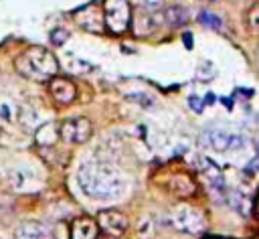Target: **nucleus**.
Here are the masks:
<instances>
[{
	"instance_id": "nucleus-5",
	"label": "nucleus",
	"mask_w": 259,
	"mask_h": 239,
	"mask_svg": "<svg viewBox=\"0 0 259 239\" xmlns=\"http://www.w3.org/2000/svg\"><path fill=\"white\" fill-rule=\"evenodd\" d=\"M93 134V126L85 115L67 117L59 124V138L69 144H85Z\"/></svg>"
},
{
	"instance_id": "nucleus-17",
	"label": "nucleus",
	"mask_w": 259,
	"mask_h": 239,
	"mask_svg": "<svg viewBox=\"0 0 259 239\" xmlns=\"http://www.w3.org/2000/svg\"><path fill=\"white\" fill-rule=\"evenodd\" d=\"M164 18L170 26H182L186 20H188V14L182 6H168L164 10Z\"/></svg>"
},
{
	"instance_id": "nucleus-26",
	"label": "nucleus",
	"mask_w": 259,
	"mask_h": 239,
	"mask_svg": "<svg viewBox=\"0 0 259 239\" xmlns=\"http://www.w3.org/2000/svg\"><path fill=\"white\" fill-rule=\"evenodd\" d=\"M212 2H214V0H212Z\"/></svg>"
},
{
	"instance_id": "nucleus-8",
	"label": "nucleus",
	"mask_w": 259,
	"mask_h": 239,
	"mask_svg": "<svg viewBox=\"0 0 259 239\" xmlns=\"http://www.w3.org/2000/svg\"><path fill=\"white\" fill-rule=\"evenodd\" d=\"M49 93L59 105H69L77 99V85L67 77H51L49 79Z\"/></svg>"
},
{
	"instance_id": "nucleus-23",
	"label": "nucleus",
	"mask_w": 259,
	"mask_h": 239,
	"mask_svg": "<svg viewBox=\"0 0 259 239\" xmlns=\"http://www.w3.org/2000/svg\"><path fill=\"white\" fill-rule=\"evenodd\" d=\"M144 4H148V6H156V4H160L162 0H142Z\"/></svg>"
},
{
	"instance_id": "nucleus-4",
	"label": "nucleus",
	"mask_w": 259,
	"mask_h": 239,
	"mask_svg": "<svg viewBox=\"0 0 259 239\" xmlns=\"http://www.w3.org/2000/svg\"><path fill=\"white\" fill-rule=\"evenodd\" d=\"M103 24L113 32L121 34L132 24V8L127 0H105L103 4Z\"/></svg>"
},
{
	"instance_id": "nucleus-3",
	"label": "nucleus",
	"mask_w": 259,
	"mask_h": 239,
	"mask_svg": "<svg viewBox=\"0 0 259 239\" xmlns=\"http://www.w3.org/2000/svg\"><path fill=\"white\" fill-rule=\"evenodd\" d=\"M168 223L180 231V233H188V235H198L204 227H206V217L200 209L192 207V205H176L170 209L168 213Z\"/></svg>"
},
{
	"instance_id": "nucleus-7",
	"label": "nucleus",
	"mask_w": 259,
	"mask_h": 239,
	"mask_svg": "<svg viewBox=\"0 0 259 239\" xmlns=\"http://www.w3.org/2000/svg\"><path fill=\"white\" fill-rule=\"evenodd\" d=\"M200 142L208 148H212L214 152H227V150H235V148H243L245 140L241 136L223 132V130H206L200 136Z\"/></svg>"
},
{
	"instance_id": "nucleus-21",
	"label": "nucleus",
	"mask_w": 259,
	"mask_h": 239,
	"mask_svg": "<svg viewBox=\"0 0 259 239\" xmlns=\"http://www.w3.org/2000/svg\"><path fill=\"white\" fill-rule=\"evenodd\" d=\"M188 103H190V107H192L194 111H202V101H200L198 97H190Z\"/></svg>"
},
{
	"instance_id": "nucleus-11",
	"label": "nucleus",
	"mask_w": 259,
	"mask_h": 239,
	"mask_svg": "<svg viewBox=\"0 0 259 239\" xmlns=\"http://www.w3.org/2000/svg\"><path fill=\"white\" fill-rule=\"evenodd\" d=\"M198 162H200V172L204 174L208 186H210L214 192L225 194V192H227V182H225V174H223V170H221L212 160H208V158H200Z\"/></svg>"
},
{
	"instance_id": "nucleus-22",
	"label": "nucleus",
	"mask_w": 259,
	"mask_h": 239,
	"mask_svg": "<svg viewBox=\"0 0 259 239\" xmlns=\"http://www.w3.org/2000/svg\"><path fill=\"white\" fill-rule=\"evenodd\" d=\"M184 45H186V49H192V38H190V32H184Z\"/></svg>"
},
{
	"instance_id": "nucleus-2",
	"label": "nucleus",
	"mask_w": 259,
	"mask_h": 239,
	"mask_svg": "<svg viewBox=\"0 0 259 239\" xmlns=\"http://www.w3.org/2000/svg\"><path fill=\"white\" fill-rule=\"evenodd\" d=\"M14 69L24 79L45 83L59 73V61L45 47H28L14 59Z\"/></svg>"
},
{
	"instance_id": "nucleus-6",
	"label": "nucleus",
	"mask_w": 259,
	"mask_h": 239,
	"mask_svg": "<svg viewBox=\"0 0 259 239\" xmlns=\"http://www.w3.org/2000/svg\"><path fill=\"white\" fill-rule=\"evenodd\" d=\"M95 223L99 227V233H103L107 237H121L130 227V219L117 209L99 211L95 217Z\"/></svg>"
},
{
	"instance_id": "nucleus-19",
	"label": "nucleus",
	"mask_w": 259,
	"mask_h": 239,
	"mask_svg": "<svg viewBox=\"0 0 259 239\" xmlns=\"http://www.w3.org/2000/svg\"><path fill=\"white\" fill-rule=\"evenodd\" d=\"M49 38H51V43H53L55 47H61V45L67 43V38H69V30H67V28H55V30H51Z\"/></svg>"
},
{
	"instance_id": "nucleus-18",
	"label": "nucleus",
	"mask_w": 259,
	"mask_h": 239,
	"mask_svg": "<svg viewBox=\"0 0 259 239\" xmlns=\"http://www.w3.org/2000/svg\"><path fill=\"white\" fill-rule=\"evenodd\" d=\"M198 20H200L204 26H210V28H217V30L223 26V20H221L214 12H208V10H202L200 16H198Z\"/></svg>"
},
{
	"instance_id": "nucleus-10",
	"label": "nucleus",
	"mask_w": 259,
	"mask_h": 239,
	"mask_svg": "<svg viewBox=\"0 0 259 239\" xmlns=\"http://www.w3.org/2000/svg\"><path fill=\"white\" fill-rule=\"evenodd\" d=\"M69 237L71 239H97L99 227L93 217H77L69 225Z\"/></svg>"
},
{
	"instance_id": "nucleus-20",
	"label": "nucleus",
	"mask_w": 259,
	"mask_h": 239,
	"mask_svg": "<svg viewBox=\"0 0 259 239\" xmlns=\"http://www.w3.org/2000/svg\"><path fill=\"white\" fill-rule=\"evenodd\" d=\"M249 28H251L253 32L257 30V6H253L251 12H249Z\"/></svg>"
},
{
	"instance_id": "nucleus-25",
	"label": "nucleus",
	"mask_w": 259,
	"mask_h": 239,
	"mask_svg": "<svg viewBox=\"0 0 259 239\" xmlns=\"http://www.w3.org/2000/svg\"><path fill=\"white\" fill-rule=\"evenodd\" d=\"M223 103H225L227 107H233V101H231V99H227V97H223Z\"/></svg>"
},
{
	"instance_id": "nucleus-16",
	"label": "nucleus",
	"mask_w": 259,
	"mask_h": 239,
	"mask_svg": "<svg viewBox=\"0 0 259 239\" xmlns=\"http://www.w3.org/2000/svg\"><path fill=\"white\" fill-rule=\"evenodd\" d=\"M32 172L30 170H10V174H8V184L14 188V190H20V192H30V180L34 178V176H30Z\"/></svg>"
},
{
	"instance_id": "nucleus-14",
	"label": "nucleus",
	"mask_w": 259,
	"mask_h": 239,
	"mask_svg": "<svg viewBox=\"0 0 259 239\" xmlns=\"http://www.w3.org/2000/svg\"><path fill=\"white\" fill-rule=\"evenodd\" d=\"M225 198H227L229 207L237 215H241V217H249V213L253 211V205H255L253 194H247L243 190H227L225 192Z\"/></svg>"
},
{
	"instance_id": "nucleus-1",
	"label": "nucleus",
	"mask_w": 259,
	"mask_h": 239,
	"mask_svg": "<svg viewBox=\"0 0 259 239\" xmlns=\"http://www.w3.org/2000/svg\"><path fill=\"white\" fill-rule=\"evenodd\" d=\"M77 182L83 194L95 201H113L127 190L125 174L105 160H85L77 170Z\"/></svg>"
},
{
	"instance_id": "nucleus-15",
	"label": "nucleus",
	"mask_w": 259,
	"mask_h": 239,
	"mask_svg": "<svg viewBox=\"0 0 259 239\" xmlns=\"http://www.w3.org/2000/svg\"><path fill=\"white\" fill-rule=\"evenodd\" d=\"M59 140H61L59 138V124H55V122L42 124L34 132V144L38 148H53Z\"/></svg>"
},
{
	"instance_id": "nucleus-24",
	"label": "nucleus",
	"mask_w": 259,
	"mask_h": 239,
	"mask_svg": "<svg viewBox=\"0 0 259 239\" xmlns=\"http://www.w3.org/2000/svg\"><path fill=\"white\" fill-rule=\"evenodd\" d=\"M204 101H206V103H212V101H214V95H212V93H208V95H206V99H204Z\"/></svg>"
},
{
	"instance_id": "nucleus-12",
	"label": "nucleus",
	"mask_w": 259,
	"mask_h": 239,
	"mask_svg": "<svg viewBox=\"0 0 259 239\" xmlns=\"http://www.w3.org/2000/svg\"><path fill=\"white\" fill-rule=\"evenodd\" d=\"M164 186H166L172 194L182 196V198L196 192V182H194L192 176L186 174V172H172V174L168 176V182H166Z\"/></svg>"
},
{
	"instance_id": "nucleus-9",
	"label": "nucleus",
	"mask_w": 259,
	"mask_h": 239,
	"mask_svg": "<svg viewBox=\"0 0 259 239\" xmlns=\"http://www.w3.org/2000/svg\"><path fill=\"white\" fill-rule=\"evenodd\" d=\"M77 22L81 28L89 30V32H103L105 24H103V12L95 6V4H87L77 12Z\"/></svg>"
},
{
	"instance_id": "nucleus-13",
	"label": "nucleus",
	"mask_w": 259,
	"mask_h": 239,
	"mask_svg": "<svg viewBox=\"0 0 259 239\" xmlns=\"http://www.w3.org/2000/svg\"><path fill=\"white\" fill-rule=\"evenodd\" d=\"M14 239H51V231L40 221H22L14 229Z\"/></svg>"
}]
</instances>
